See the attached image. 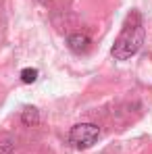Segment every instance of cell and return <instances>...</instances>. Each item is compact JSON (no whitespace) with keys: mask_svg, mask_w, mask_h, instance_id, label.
<instances>
[{"mask_svg":"<svg viewBox=\"0 0 152 154\" xmlns=\"http://www.w3.org/2000/svg\"><path fill=\"white\" fill-rule=\"evenodd\" d=\"M67 44H69V48L75 52V54H81V52H88L90 50V38L85 35V33H71L69 35V40H67Z\"/></svg>","mask_w":152,"mask_h":154,"instance_id":"cell-3","label":"cell"},{"mask_svg":"<svg viewBox=\"0 0 152 154\" xmlns=\"http://www.w3.org/2000/svg\"><path fill=\"white\" fill-rule=\"evenodd\" d=\"M38 69H33V67H27V69H23L21 71V81L23 83H33L36 79H38Z\"/></svg>","mask_w":152,"mask_h":154,"instance_id":"cell-5","label":"cell"},{"mask_svg":"<svg viewBox=\"0 0 152 154\" xmlns=\"http://www.w3.org/2000/svg\"><path fill=\"white\" fill-rule=\"evenodd\" d=\"M21 123H23L25 127H36V125L40 123V112H38L36 106H25V108L21 110Z\"/></svg>","mask_w":152,"mask_h":154,"instance_id":"cell-4","label":"cell"},{"mask_svg":"<svg viewBox=\"0 0 152 154\" xmlns=\"http://www.w3.org/2000/svg\"><path fill=\"white\" fill-rule=\"evenodd\" d=\"M15 152V144H13V140H4V142H0V154H13Z\"/></svg>","mask_w":152,"mask_h":154,"instance_id":"cell-6","label":"cell"},{"mask_svg":"<svg viewBox=\"0 0 152 154\" xmlns=\"http://www.w3.org/2000/svg\"><path fill=\"white\" fill-rule=\"evenodd\" d=\"M142 44H144L142 19H140L138 13H131L127 17V23L123 27V31H121V35L117 38V42L113 46V56L117 60H127L142 48Z\"/></svg>","mask_w":152,"mask_h":154,"instance_id":"cell-1","label":"cell"},{"mask_svg":"<svg viewBox=\"0 0 152 154\" xmlns=\"http://www.w3.org/2000/svg\"><path fill=\"white\" fill-rule=\"evenodd\" d=\"M98 135H100V129L94 123H79L69 131V140L77 148H90L92 144H96Z\"/></svg>","mask_w":152,"mask_h":154,"instance_id":"cell-2","label":"cell"}]
</instances>
